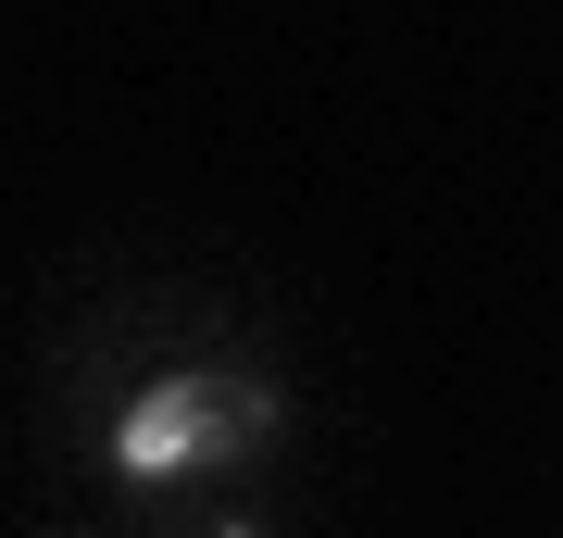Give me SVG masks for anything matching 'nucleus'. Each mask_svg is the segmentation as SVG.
Masks as SVG:
<instances>
[{
	"label": "nucleus",
	"instance_id": "nucleus-1",
	"mask_svg": "<svg viewBox=\"0 0 563 538\" xmlns=\"http://www.w3.org/2000/svg\"><path fill=\"white\" fill-rule=\"evenodd\" d=\"M276 439V388L263 376H225V363H201V376H151L139 400L113 414V476H201V463H239Z\"/></svg>",
	"mask_w": 563,
	"mask_h": 538
},
{
	"label": "nucleus",
	"instance_id": "nucleus-2",
	"mask_svg": "<svg viewBox=\"0 0 563 538\" xmlns=\"http://www.w3.org/2000/svg\"><path fill=\"white\" fill-rule=\"evenodd\" d=\"M201 538H263V526H201Z\"/></svg>",
	"mask_w": 563,
	"mask_h": 538
}]
</instances>
